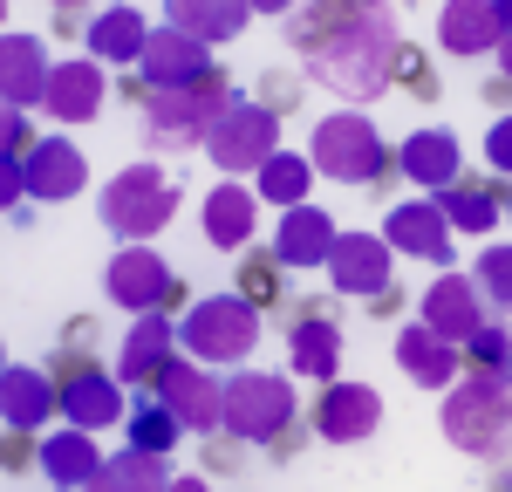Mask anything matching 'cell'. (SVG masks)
<instances>
[{
    "label": "cell",
    "instance_id": "obj_45",
    "mask_svg": "<svg viewBox=\"0 0 512 492\" xmlns=\"http://www.w3.org/2000/svg\"><path fill=\"white\" fill-rule=\"evenodd\" d=\"M0 21H7V0H0Z\"/></svg>",
    "mask_w": 512,
    "mask_h": 492
},
{
    "label": "cell",
    "instance_id": "obj_42",
    "mask_svg": "<svg viewBox=\"0 0 512 492\" xmlns=\"http://www.w3.org/2000/svg\"><path fill=\"white\" fill-rule=\"evenodd\" d=\"M499 376H506V390H512V342H506V363H499Z\"/></svg>",
    "mask_w": 512,
    "mask_h": 492
},
{
    "label": "cell",
    "instance_id": "obj_24",
    "mask_svg": "<svg viewBox=\"0 0 512 492\" xmlns=\"http://www.w3.org/2000/svg\"><path fill=\"white\" fill-rule=\"evenodd\" d=\"M246 21H253V0H171V28H178V35H192L198 48L233 41Z\"/></svg>",
    "mask_w": 512,
    "mask_h": 492
},
{
    "label": "cell",
    "instance_id": "obj_7",
    "mask_svg": "<svg viewBox=\"0 0 512 492\" xmlns=\"http://www.w3.org/2000/svg\"><path fill=\"white\" fill-rule=\"evenodd\" d=\"M308 164L321 178H342V185H362L383 171V137L369 117H321L315 144H308Z\"/></svg>",
    "mask_w": 512,
    "mask_h": 492
},
{
    "label": "cell",
    "instance_id": "obj_44",
    "mask_svg": "<svg viewBox=\"0 0 512 492\" xmlns=\"http://www.w3.org/2000/svg\"><path fill=\"white\" fill-rule=\"evenodd\" d=\"M0 376H7V349H0Z\"/></svg>",
    "mask_w": 512,
    "mask_h": 492
},
{
    "label": "cell",
    "instance_id": "obj_13",
    "mask_svg": "<svg viewBox=\"0 0 512 492\" xmlns=\"http://www.w3.org/2000/svg\"><path fill=\"white\" fill-rule=\"evenodd\" d=\"M383 246H390V253H417V260L444 267V260H451V226H444L437 199H410V205H396L390 219H383Z\"/></svg>",
    "mask_w": 512,
    "mask_h": 492
},
{
    "label": "cell",
    "instance_id": "obj_37",
    "mask_svg": "<svg viewBox=\"0 0 512 492\" xmlns=\"http://www.w3.org/2000/svg\"><path fill=\"white\" fill-rule=\"evenodd\" d=\"M21 199H28V171L14 158H0V212H14Z\"/></svg>",
    "mask_w": 512,
    "mask_h": 492
},
{
    "label": "cell",
    "instance_id": "obj_36",
    "mask_svg": "<svg viewBox=\"0 0 512 492\" xmlns=\"http://www.w3.org/2000/svg\"><path fill=\"white\" fill-rule=\"evenodd\" d=\"M506 328H478L472 342H465V349H472V369H485V376H499V363H506Z\"/></svg>",
    "mask_w": 512,
    "mask_h": 492
},
{
    "label": "cell",
    "instance_id": "obj_30",
    "mask_svg": "<svg viewBox=\"0 0 512 492\" xmlns=\"http://www.w3.org/2000/svg\"><path fill=\"white\" fill-rule=\"evenodd\" d=\"M96 492H171V472L151 451H117V458H103Z\"/></svg>",
    "mask_w": 512,
    "mask_h": 492
},
{
    "label": "cell",
    "instance_id": "obj_15",
    "mask_svg": "<svg viewBox=\"0 0 512 492\" xmlns=\"http://www.w3.org/2000/svg\"><path fill=\"white\" fill-rule=\"evenodd\" d=\"M103 96H110V82H103V62H55L48 69V117L62 123H96V110H103Z\"/></svg>",
    "mask_w": 512,
    "mask_h": 492
},
{
    "label": "cell",
    "instance_id": "obj_2",
    "mask_svg": "<svg viewBox=\"0 0 512 492\" xmlns=\"http://www.w3.org/2000/svg\"><path fill=\"white\" fill-rule=\"evenodd\" d=\"M178 342H185V356L205 363V369L246 363V356H253V342H260V315H253V301L205 294V301H192V315L178 322Z\"/></svg>",
    "mask_w": 512,
    "mask_h": 492
},
{
    "label": "cell",
    "instance_id": "obj_29",
    "mask_svg": "<svg viewBox=\"0 0 512 492\" xmlns=\"http://www.w3.org/2000/svg\"><path fill=\"white\" fill-rule=\"evenodd\" d=\"M403 171H410L424 192H451V178H458V137H451V130H417V137H403Z\"/></svg>",
    "mask_w": 512,
    "mask_h": 492
},
{
    "label": "cell",
    "instance_id": "obj_43",
    "mask_svg": "<svg viewBox=\"0 0 512 492\" xmlns=\"http://www.w3.org/2000/svg\"><path fill=\"white\" fill-rule=\"evenodd\" d=\"M499 62H506V76H512V41H499Z\"/></svg>",
    "mask_w": 512,
    "mask_h": 492
},
{
    "label": "cell",
    "instance_id": "obj_8",
    "mask_svg": "<svg viewBox=\"0 0 512 492\" xmlns=\"http://www.w3.org/2000/svg\"><path fill=\"white\" fill-rule=\"evenodd\" d=\"M233 96H219V89H158L151 103H144V137L158 144V151H192L212 137V123L226 110Z\"/></svg>",
    "mask_w": 512,
    "mask_h": 492
},
{
    "label": "cell",
    "instance_id": "obj_19",
    "mask_svg": "<svg viewBox=\"0 0 512 492\" xmlns=\"http://www.w3.org/2000/svg\"><path fill=\"white\" fill-rule=\"evenodd\" d=\"M335 219L321 212V205H294L287 219H280L274 233V260L280 267H328V253H335Z\"/></svg>",
    "mask_w": 512,
    "mask_h": 492
},
{
    "label": "cell",
    "instance_id": "obj_34",
    "mask_svg": "<svg viewBox=\"0 0 512 492\" xmlns=\"http://www.w3.org/2000/svg\"><path fill=\"white\" fill-rule=\"evenodd\" d=\"M472 287H478V301H492V308L512 315V246H485V253H478Z\"/></svg>",
    "mask_w": 512,
    "mask_h": 492
},
{
    "label": "cell",
    "instance_id": "obj_17",
    "mask_svg": "<svg viewBox=\"0 0 512 492\" xmlns=\"http://www.w3.org/2000/svg\"><path fill=\"white\" fill-rule=\"evenodd\" d=\"M48 48L41 35H0V103H14V110H28L48 96Z\"/></svg>",
    "mask_w": 512,
    "mask_h": 492
},
{
    "label": "cell",
    "instance_id": "obj_27",
    "mask_svg": "<svg viewBox=\"0 0 512 492\" xmlns=\"http://www.w3.org/2000/svg\"><path fill=\"white\" fill-rule=\"evenodd\" d=\"M41 472L55 479V486H96V472H103V451L89 431H55V438H41Z\"/></svg>",
    "mask_w": 512,
    "mask_h": 492
},
{
    "label": "cell",
    "instance_id": "obj_40",
    "mask_svg": "<svg viewBox=\"0 0 512 492\" xmlns=\"http://www.w3.org/2000/svg\"><path fill=\"white\" fill-rule=\"evenodd\" d=\"M492 7H499V35L512 41V0H492Z\"/></svg>",
    "mask_w": 512,
    "mask_h": 492
},
{
    "label": "cell",
    "instance_id": "obj_18",
    "mask_svg": "<svg viewBox=\"0 0 512 492\" xmlns=\"http://www.w3.org/2000/svg\"><path fill=\"white\" fill-rule=\"evenodd\" d=\"M376 424H383V397L369 383H328V397H321V438L328 445H362Z\"/></svg>",
    "mask_w": 512,
    "mask_h": 492
},
{
    "label": "cell",
    "instance_id": "obj_39",
    "mask_svg": "<svg viewBox=\"0 0 512 492\" xmlns=\"http://www.w3.org/2000/svg\"><path fill=\"white\" fill-rule=\"evenodd\" d=\"M14 137H21V110H14V103H0V158L14 151Z\"/></svg>",
    "mask_w": 512,
    "mask_h": 492
},
{
    "label": "cell",
    "instance_id": "obj_6",
    "mask_svg": "<svg viewBox=\"0 0 512 492\" xmlns=\"http://www.w3.org/2000/svg\"><path fill=\"white\" fill-rule=\"evenodd\" d=\"M205 151H212V164H219V171H260V164L280 151V117L267 110V103L233 96V103L219 110V123H212Z\"/></svg>",
    "mask_w": 512,
    "mask_h": 492
},
{
    "label": "cell",
    "instance_id": "obj_9",
    "mask_svg": "<svg viewBox=\"0 0 512 492\" xmlns=\"http://www.w3.org/2000/svg\"><path fill=\"white\" fill-rule=\"evenodd\" d=\"M158 404L178 417V431H219V404H226V383L192 356H171L158 376Z\"/></svg>",
    "mask_w": 512,
    "mask_h": 492
},
{
    "label": "cell",
    "instance_id": "obj_35",
    "mask_svg": "<svg viewBox=\"0 0 512 492\" xmlns=\"http://www.w3.org/2000/svg\"><path fill=\"white\" fill-rule=\"evenodd\" d=\"M437 212H444V226H465V233H492V219H499V205L485 192H458V185L437 199Z\"/></svg>",
    "mask_w": 512,
    "mask_h": 492
},
{
    "label": "cell",
    "instance_id": "obj_20",
    "mask_svg": "<svg viewBox=\"0 0 512 492\" xmlns=\"http://www.w3.org/2000/svg\"><path fill=\"white\" fill-rule=\"evenodd\" d=\"M48 410H62V390H55L41 369L7 363V376H0V424H14V431H41Z\"/></svg>",
    "mask_w": 512,
    "mask_h": 492
},
{
    "label": "cell",
    "instance_id": "obj_4",
    "mask_svg": "<svg viewBox=\"0 0 512 492\" xmlns=\"http://www.w3.org/2000/svg\"><path fill=\"white\" fill-rule=\"evenodd\" d=\"M171 212H178V185L151 164H130L103 185V226L130 246H144L158 226H171Z\"/></svg>",
    "mask_w": 512,
    "mask_h": 492
},
{
    "label": "cell",
    "instance_id": "obj_1",
    "mask_svg": "<svg viewBox=\"0 0 512 492\" xmlns=\"http://www.w3.org/2000/svg\"><path fill=\"white\" fill-rule=\"evenodd\" d=\"M308 76L335 96H383L396 76V14L342 7L321 35H308Z\"/></svg>",
    "mask_w": 512,
    "mask_h": 492
},
{
    "label": "cell",
    "instance_id": "obj_11",
    "mask_svg": "<svg viewBox=\"0 0 512 492\" xmlns=\"http://www.w3.org/2000/svg\"><path fill=\"white\" fill-rule=\"evenodd\" d=\"M328 281L355 294V301H376V294H390V246L376 240V233H342L335 253H328Z\"/></svg>",
    "mask_w": 512,
    "mask_h": 492
},
{
    "label": "cell",
    "instance_id": "obj_25",
    "mask_svg": "<svg viewBox=\"0 0 512 492\" xmlns=\"http://www.w3.org/2000/svg\"><path fill=\"white\" fill-rule=\"evenodd\" d=\"M151 48V21L137 7H103L89 21V62H144Z\"/></svg>",
    "mask_w": 512,
    "mask_h": 492
},
{
    "label": "cell",
    "instance_id": "obj_16",
    "mask_svg": "<svg viewBox=\"0 0 512 492\" xmlns=\"http://www.w3.org/2000/svg\"><path fill=\"white\" fill-rule=\"evenodd\" d=\"M28 199L41 205H55V199H76L82 192V178H89V158H82L69 137H41L35 151H28Z\"/></svg>",
    "mask_w": 512,
    "mask_h": 492
},
{
    "label": "cell",
    "instance_id": "obj_32",
    "mask_svg": "<svg viewBox=\"0 0 512 492\" xmlns=\"http://www.w3.org/2000/svg\"><path fill=\"white\" fill-rule=\"evenodd\" d=\"M335 363H342V335H335V322H301L294 328V369L301 376H335Z\"/></svg>",
    "mask_w": 512,
    "mask_h": 492
},
{
    "label": "cell",
    "instance_id": "obj_3",
    "mask_svg": "<svg viewBox=\"0 0 512 492\" xmlns=\"http://www.w3.org/2000/svg\"><path fill=\"white\" fill-rule=\"evenodd\" d=\"M506 431H512V390H506V376L472 369V376L444 397V438H451L458 451H472V458H492Z\"/></svg>",
    "mask_w": 512,
    "mask_h": 492
},
{
    "label": "cell",
    "instance_id": "obj_12",
    "mask_svg": "<svg viewBox=\"0 0 512 492\" xmlns=\"http://www.w3.org/2000/svg\"><path fill=\"white\" fill-rule=\"evenodd\" d=\"M417 322L431 328V335H444L451 349H458V342H472L478 328H485V301H478L472 274H444V281L424 294V315H417Z\"/></svg>",
    "mask_w": 512,
    "mask_h": 492
},
{
    "label": "cell",
    "instance_id": "obj_10",
    "mask_svg": "<svg viewBox=\"0 0 512 492\" xmlns=\"http://www.w3.org/2000/svg\"><path fill=\"white\" fill-rule=\"evenodd\" d=\"M144 82H151V96L158 89H205V69H212V48H198L192 35H178V28H151V48H144Z\"/></svg>",
    "mask_w": 512,
    "mask_h": 492
},
{
    "label": "cell",
    "instance_id": "obj_14",
    "mask_svg": "<svg viewBox=\"0 0 512 492\" xmlns=\"http://www.w3.org/2000/svg\"><path fill=\"white\" fill-rule=\"evenodd\" d=\"M171 294V267H164L151 246H123L110 260V301L130 315H158V301Z\"/></svg>",
    "mask_w": 512,
    "mask_h": 492
},
{
    "label": "cell",
    "instance_id": "obj_38",
    "mask_svg": "<svg viewBox=\"0 0 512 492\" xmlns=\"http://www.w3.org/2000/svg\"><path fill=\"white\" fill-rule=\"evenodd\" d=\"M485 158L499 164V171H512V117H499L492 130H485Z\"/></svg>",
    "mask_w": 512,
    "mask_h": 492
},
{
    "label": "cell",
    "instance_id": "obj_21",
    "mask_svg": "<svg viewBox=\"0 0 512 492\" xmlns=\"http://www.w3.org/2000/svg\"><path fill=\"white\" fill-rule=\"evenodd\" d=\"M62 417L76 424V431H103V424H117L123 417V390L117 376H103V369H76L69 383H62Z\"/></svg>",
    "mask_w": 512,
    "mask_h": 492
},
{
    "label": "cell",
    "instance_id": "obj_33",
    "mask_svg": "<svg viewBox=\"0 0 512 492\" xmlns=\"http://www.w3.org/2000/svg\"><path fill=\"white\" fill-rule=\"evenodd\" d=\"M171 445H178V417H171L164 404H137V410H130V451L164 458Z\"/></svg>",
    "mask_w": 512,
    "mask_h": 492
},
{
    "label": "cell",
    "instance_id": "obj_26",
    "mask_svg": "<svg viewBox=\"0 0 512 492\" xmlns=\"http://www.w3.org/2000/svg\"><path fill=\"white\" fill-rule=\"evenodd\" d=\"M396 363H403V376H417L424 390H444V383L458 376V349H451L444 335H431L424 322H410L396 335Z\"/></svg>",
    "mask_w": 512,
    "mask_h": 492
},
{
    "label": "cell",
    "instance_id": "obj_5",
    "mask_svg": "<svg viewBox=\"0 0 512 492\" xmlns=\"http://www.w3.org/2000/svg\"><path fill=\"white\" fill-rule=\"evenodd\" d=\"M294 417V390L287 376H267V369H239L226 383V404H219V431H233L246 445H267L280 424Z\"/></svg>",
    "mask_w": 512,
    "mask_h": 492
},
{
    "label": "cell",
    "instance_id": "obj_23",
    "mask_svg": "<svg viewBox=\"0 0 512 492\" xmlns=\"http://www.w3.org/2000/svg\"><path fill=\"white\" fill-rule=\"evenodd\" d=\"M171 349H178V328L164 322V315H137V328L123 335L117 376H123V383H158L164 363H171Z\"/></svg>",
    "mask_w": 512,
    "mask_h": 492
},
{
    "label": "cell",
    "instance_id": "obj_31",
    "mask_svg": "<svg viewBox=\"0 0 512 492\" xmlns=\"http://www.w3.org/2000/svg\"><path fill=\"white\" fill-rule=\"evenodd\" d=\"M308 185H315V164H308V158H294V151H274V158L260 164V199L280 205V212L308 205Z\"/></svg>",
    "mask_w": 512,
    "mask_h": 492
},
{
    "label": "cell",
    "instance_id": "obj_28",
    "mask_svg": "<svg viewBox=\"0 0 512 492\" xmlns=\"http://www.w3.org/2000/svg\"><path fill=\"white\" fill-rule=\"evenodd\" d=\"M253 219H260V205L246 185H219V192H205V240L239 253V246L253 240Z\"/></svg>",
    "mask_w": 512,
    "mask_h": 492
},
{
    "label": "cell",
    "instance_id": "obj_41",
    "mask_svg": "<svg viewBox=\"0 0 512 492\" xmlns=\"http://www.w3.org/2000/svg\"><path fill=\"white\" fill-rule=\"evenodd\" d=\"M171 492H212L205 479H171Z\"/></svg>",
    "mask_w": 512,
    "mask_h": 492
},
{
    "label": "cell",
    "instance_id": "obj_22",
    "mask_svg": "<svg viewBox=\"0 0 512 492\" xmlns=\"http://www.w3.org/2000/svg\"><path fill=\"white\" fill-rule=\"evenodd\" d=\"M437 41L451 48V55H499V7L492 0H451L444 14H437Z\"/></svg>",
    "mask_w": 512,
    "mask_h": 492
}]
</instances>
